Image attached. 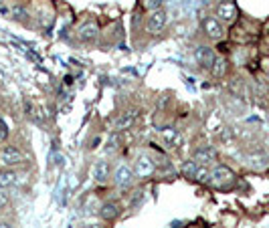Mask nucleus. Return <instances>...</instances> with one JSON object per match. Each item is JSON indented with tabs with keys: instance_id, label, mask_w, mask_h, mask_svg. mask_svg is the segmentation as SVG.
Listing matches in <instances>:
<instances>
[{
	"instance_id": "obj_16",
	"label": "nucleus",
	"mask_w": 269,
	"mask_h": 228,
	"mask_svg": "<svg viewBox=\"0 0 269 228\" xmlns=\"http://www.w3.org/2000/svg\"><path fill=\"white\" fill-rule=\"evenodd\" d=\"M227 69H229V63H227V59L225 56H214V61H212V65H210V75L212 77H217V79H221V77H225L227 75Z\"/></svg>"
},
{
	"instance_id": "obj_23",
	"label": "nucleus",
	"mask_w": 269,
	"mask_h": 228,
	"mask_svg": "<svg viewBox=\"0 0 269 228\" xmlns=\"http://www.w3.org/2000/svg\"><path fill=\"white\" fill-rule=\"evenodd\" d=\"M9 202H11V196H9V192L0 188V210H3V208H7V206H9Z\"/></svg>"
},
{
	"instance_id": "obj_1",
	"label": "nucleus",
	"mask_w": 269,
	"mask_h": 228,
	"mask_svg": "<svg viewBox=\"0 0 269 228\" xmlns=\"http://www.w3.org/2000/svg\"><path fill=\"white\" fill-rule=\"evenodd\" d=\"M134 168L128 166V164H120L116 170H114V184L120 188V190H128L132 184H134Z\"/></svg>"
},
{
	"instance_id": "obj_20",
	"label": "nucleus",
	"mask_w": 269,
	"mask_h": 228,
	"mask_svg": "<svg viewBox=\"0 0 269 228\" xmlns=\"http://www.w3.org/2000/svg\"><path fill=\"white\" fill-rule=\"evenodd\" d=\"M196 168H198V162L188 160V162L182 164V174H184L188 180H192V178H194V172H196Z\"/></svg>"
},
{
	"instance_id": "obj_14",
	"label": "nucleus",
	"mask_w": 269,
	"mask_h": 228,
	"mask_svg": "<svg viewBox=\"0 0 269 228\" xmlns=\"http://www.w3.org/2000/svg\"><path fill=\"white\" fill-rule=\"evenodd\" d=\"M97 34H99V26L95 22H91V20L85 22V24H81L79 30H77V38L81 42H91V40L97 38Z\"/></svg>"
},
{
	"instance_id": "obj_18",
	"label": "nucleus",
	"mask_w": 269,
	"mask_h": 228,
	"mask_svg": "<svg viewBox=\"0 0 269 228\" xmlns=\"http://www.w3.org/2000/svg\"><path fill=\"white\" fill-rule=\"evenodd\" d=\"M192 180L198 182V184H206V182H210V168L204 166V164H198V168H196V172H194V178H192Z\"/></svg>"
},
{
	"instance_id": "obj_13",
	"label": "nucleus",
	"mask_w": 269,
	"mask_h": 228,
	"mask_svg": "<svg viewBox=\"0 0 269 228\" xmlns=\"http://www.w3.org/2000/svg\"><path fill=\"white\" fill-rule=\"evenodd\" d=\"M160 136H162V142H164L166 148H170V150H178V148L182 146V134H180V130H176V128H164Z\"/></svg>"
},
{
	"instance_id": "obj_25",
	"label": "nucleus",
	"mask_w": 269,
	"mask_h": 228,
	"mask_svg": "<svg viewBox=\"0 0 269 228\" xmlns=\"http://www.w3.org/2000/svg\"><path fill=\"white\" fill-rule=\"evenodd\" d=\"M81 228H101V224H99V222H87V224H83Z\"/></svg>"
},
{
	"instance_id": "obj_22",
	"label": "nucleus",
	"mask_w": 269,
	"mask_h": 228,
	"mask_svg": "<svg viewBox=\"0 0 269 228\" xmlns=\"http://www.w3.org/2000/svg\"><path fill=\"white\" fill-rule=\"evenodd\" d=\"M164 4H166V0H146V8H148L150 12L164 8Z\"/></svg>"
},
{
	"instance_id": "obj_2",
	"label": "nucleus",
	"mask_w": 269,
	"mask_h": 228,
	"mask_svg": "<svg viewBox=\"0 0 269 228\" xmlns=\"http://www.w3.org/2000/svg\"><path fill=\"white\" fill-rule=\"evenodd\" d=\"M210 182H212L214 186H219V188H225V186H229V184L235 182V174H233L231 168L219 164V166H214V168L210 170Z\"/></svg>"
},
{
	"instance_id": "obj_27",
	"label": "nucleus",
	"mask_w": 269,
	"mask_h": 228,
	"mask_svg": "<svg viewBox=\"0 0 269 228\" xmlns=\"http://www.w3.org/2000/svg\"><path fill=\"white\" fill-rule=\"evenodd\" d=\"M267 77H269V63H267Z\"/></svg>"
},
{
	"instance_id": "obj_26",
	"label": "nucleus",
	"mask_w": 269,
	"mask_h": 228,
	"mask_svg": "<svg viewBox=\"0 0 269 228\" xmlns=\"http://www.w3.org/2000/svg\"><path fill=\"white\" fill-rule=\"evenodd\" d=\"M0 228H15L11 222H7V220H0Z\"/></svg>"
},
{
	"instance_id": "obj_3",
	"label": "nucleus",
	"mask_w": 269,
	"mask_h": 228,
	"mask_svg": "<svg viewBox=\"0 0 269 228\" xmlns=\"http://www.w3.org/2000/svg\"><path fill=\"white\" fill-rule=\"evenodd\" d=\"M154 172H156L154 160H152L148 154H140V156L136 158V162H134V174H136V178L146 180V178H150Z\"/></svg>"
},
{
	"instance_id": "obj_12",
	"label": "nucleus",
	"mask_w": 269,
	"mask_h": 228,
	"mask_svg": "<svg viewBox=\"0 0 269 228\" xmlns=\"http://www.w3.org/2000/svg\"><path fill=\"white\" fill-rule=\"evenodd\" d=\"M122 214V206L116 200H107L99 206V218L101 220H116Z\"/></svg>"
},
{
	"instance_id": "obj_15",
	"label": "nucleus",
	"mask_w": 269,
	"mask_h": 228,
	"mask_svg": "<svg viewBox=\"0 0 269 228\" xmlns=\"http://www.w3.org/2000/svg\"><path fill=\"white\" fill-rule=\"evenodd\" d=\"M110 172H112V170H110V164H107L105 160L95 162V164H93V170H91L93 180L99 182V184H103V182L110 180Z\"/></svg>"
},
{
	"instance_id": "obj_21",
	"label": "nucleus",
	"mask_w": 269,
	"mask_h": 228,
	"mask_svg": "<svg viewBox=\"0 0 269 228\" xmlns=\"http://www.w3.org/2000/svg\"><path fill=\"white\" fill-rule=\"evenodd\" d=\"M120 142H122V140H120V132L112 134L110 140H107V148H105V150H107V152H116V150L120 148Z\"/></svg>"
},
{
	"instance_id": "obj_7",
	"label": "nucleus",
	"mask_w": 269,
	"mask_h": 228,
	"mask_svg": "<svg viewBox=\"0 0 269 228\" xmlns=\"http://www.w3.org/2000/svg\"><path fill=\"white\" fill-rule=\"evenodd\" d=\"M214 16L225 24H231V22L237 20V6L231 2V0H223V2H219L217 8H214Z\"/></svg>"
},
{
	"instance_id": "obj_28",
	"label": "nucleus",
	"mask_w": 269,
	"mask_h": 228,
	"mask_svg": "<svg viewBox=\"0 0 269 228\" xmlns=\"http://www.w3.org/2000/svg\"><path fill=\"white\" fill-rule=\"evenodd\" d=\"M267 122H269V116H267Z\"/></svg>"
},
{
	"instance_id": "obj_24",
	"label": "nucleus",
	"mask_w": 269,
	"mask_h": 228,
	"mask_svg": "<svg viewBox=\"0 0 269 228\" xmlns=\"http://www.w3.org/2000/svg\"><path fill=\"white\" fill-rule=\"evenodd\" d=\"M7 138H9V126L3 118H0V142H5Z\"/></svg>"
},
{
	"instance_id": "obj_10",
	"label": "nucleus",
	"mask_w": 269,
	"mask_h": 228,
	"mask_svg": "<svg viewBox=\"0 0 269 228\" xmlns=\"http://www.w3.org/2000/svg\"><path fill=\"white\" fill-rule=\"evenodd\" d=\"M192 160L198 162V164H212V162H217V150H214L212 146H198L192 154Z\"/></svg>"
},
{
	"instance_id": "obj_4",
	"label": "nucleus",
	"mask_w": 269,
	"mask_h": 228,
	"mask_svg": "<svg viewBox=\"0 0 269 228\" xmlns=\"http://www.w3.org/2000/svg\"><path fill=\"white\" fill-rule=\"evenodd\" d=\"M25 162V154L17 148V146H3L0 148V164L7 168H15L21 166Z\"/></svg>"
},
{
	"instance_id": "obj_9",
	"label": "nucleus",
	"mask_w": 269,
	"mask_h": 228,
	"mask_svg": "<svg viewBox=\"0 0 269 228\" xmlns=\"http://www.w3.org/2000/svg\"><path fill=\"white\" fill-rule=\"evenodd\" d=\"M214 56H217V54H214V48H210L208 44H198V46L194 48V61H196L202 69H210Z\"/></svg>"
},
{
	"instance_id": "obj_17",
	"label": "nucleus",
	"mask_w": 269,
	"mask_h": 228,
	"mask_svg": "<svg viewBox=\"0 0 269 228\" xmlns=\"http://www.w3.org/2000/svg\"><path fill=\"white\" fill-rule=\"evenodd\" d=\"M15 182H17V172H15V170H11V168L0 170V188L7 190V188H11Z\"/></svg>"
},
{
	"instance_id": "obj_11",
	"label": "nucleus",
	"mask_w": 269,
	"mask_h": 228,
	"mask_svg": "<svg viewBox=\"0 0 269 228\" xmlns=\"http://www.w3.org/2000/svg\"><path fill=\"white\" fill-rule=\"evenodd\" d=\"M136 120H138V111L136 109H130V111H124L120 118H116V122H114V130L116 132H126V130H130L134 124H136Z\"/></svg>"
},
{
	"instance_id": "obj_5",
	"label": "nucleus",
	"mask_w": 269,
	"mask_h": 228,
	"mask_svg": "<svg viewBox=\"0 0 269 228\" xmlns=\"http://www.w3.org/2000/svg\"><path fill=\"white\" fill-rule=\"evenodd\" d=\"M166 22H168V12L164 8H160V10L150 12L148 22H146V28H148L150 34H160V32L166 28Z\"/></svg>"
},
{
	"instance_id": "obj_6",
	"label": "nucleus",
	"mask_w": 269,
	"mask_h": 228,
	"mask_svg": "<svg viewBox=\"0 0 269 228\" xmlns=\"http://www.w3.org/2000/svg\"><path fill=\"white\" fill-rule=\"evenodd\" d=\"M202 30L208 38L212 40H221L225 36V28H223V22L217 18V16H206L202 20Z\"/></svg>"
},
{
	"instance_id": "obj_8",
	"label": "nucleus",
	"mask_w": 269,
	"mask_h": 228,
	"mask_svg": "<svg viewBox=\"0 0 269 228\" xmlns=\"http://www.w3.org/2000/svg\"><path fill=\"white\" fill-rule=\"evenodd\" d=\"M245 162H247V166L251 170H257V172H261V170H265L269 166V156L263 150H253V152H249L245 156Z\"/></svg>"
},
{
	"instance_id": "obj_19",
	"label": "nucleus",
	"mask_w": 269,
	"mask_h": 228,
	"mask_svg": "<svg viewBox=\"0 0 269 228\" xmlns=\"http://www.w3.org/2000/svg\"><path fill=\"white\" fill-rule=\"evenodd\" d=\"M29 10L23 6V4H13L11 6V18H17V20H21V22H25V20H29Z\"/></svg>"
}]
</instances>
